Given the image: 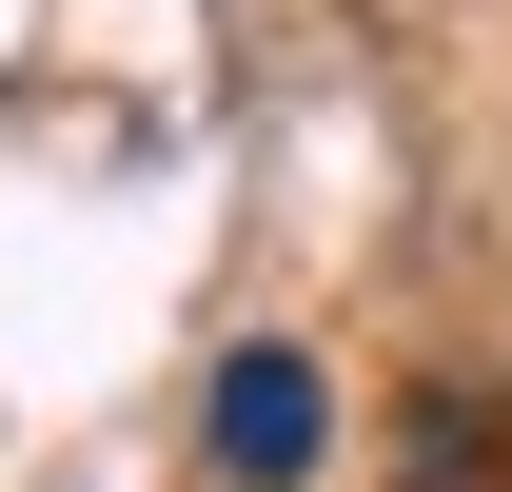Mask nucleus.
I'll use <instances>...</instances> for the list:
<instances>
[{
  "label": "nucleus",
  "mask_w": 512,
  "mask_h": 492,
  "mask_svg": "<svg viewBox=\"0 0 512 492\" xmlns=\"http://www.w3.org/2000/svg\"><path fill=\"white\" fill-rule=\"evenodd\" d=\"M316 453H335V394H316V355H296V335L217 355V473H237V492H296Z\"/></svg>",
  "instance_id": "1"
}]
</instances>
